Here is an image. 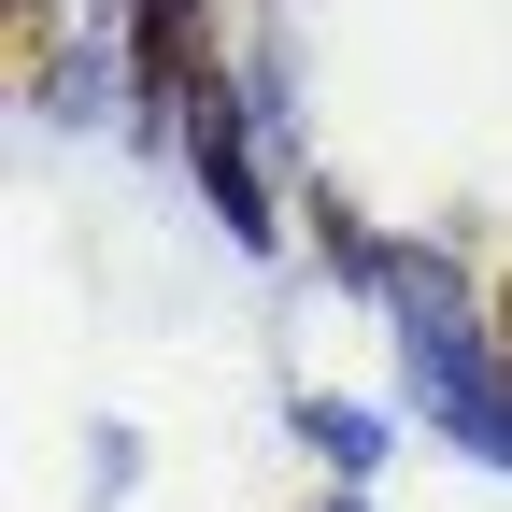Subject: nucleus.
I'll list each match as a JSON object with an SVG mask.
<instances>
[{
    "label": "nucleus",
    "instance_id": "obj_1",
    "mask_svg": "<svg viewBox=\"0 0 512 512\" xmlns=\"http://www.w3.org/2000/svg\"><path fill=\"white\" fill-rule=\"evenodd\" d=\"M384 328H399L413 413L456 441V456L512 470V370H498V342L470 328V299H456V271H441V256H399V271H384Z\"/></svg>",
    "mask_w": 512,
    "mask_h": 512
},
{
    "label": "nucleus",
    "instance_id": "obj_5",
    "mask_svg": "<svg viewBox=\"0 0 512 512\" xmlns=\"http://www.w3.org/2000/svg\"><path fill=\"white\" fill-rule=\"evenodd\" d=\"M498 370H512V285H498Z\"/></svg>",
    "mask_w": 512,
    "mask_h": 512
},
{
    "label": "nucleus",
    "instance_id": "obj_3",
    "mask_svg": "<svg viewBox=\"0 0 512 512\" xmlns=\"http://www.w3.org/2000/svg\"><path fill=\"white\" fill-rule=\"evenodd\" d=\"M128 86H143L157 128L200 100L214 86V0H128Z\"/></svg>",
    "mask_w": 512,
    "mask_h": 512
},
{
    "label": "nucleus",
    "instance_id": "obj_2",
    "mask_svg": "<svg viewBox=\"0 0 512 512\" xmlns=\"http://www.w3.org/2000/svg\"><path fill=\"white\" fill-rule=\"evenodd\" d=\"M171 128H185V157H200V200L228 214V242L271 256V242H285V214H271V171H256V100H242V86H200Z\"/></svg>",
    "mask_w": 512,
    "mask_h": 512
},
{
    "label": "nucleus",
    "instance_id": "obj_4",
    "mask_svg": "<svg viewBox=\"0 0 512 512\" xmlns=\"http://www.w3.org/2000/svg\"><path fill=\"white\" fill-rule=\"evenodd\" d=\"M285 413H299V441H313L328 470H370V456H384V427H370V413H342V399H285Z\"/></svg>",
    "mask_w": 512,
    "mask_h": 512
}]
</instances>
